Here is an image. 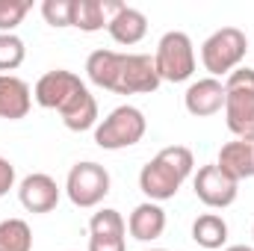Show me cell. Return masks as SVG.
<instances>
[{
	"instance_id": "cell-18",
	"label": "cell",
	"mask_w": 254,
	"mask_h": 251,
	"mask_svg": "<svg viewBox=\"0 0 254 251\" xmlns=\"http://www.w3.org/2000/svg\"><path fill=\"white\" fill-rule=\"evenodd\" d=\"M127 234V222L125 216L113 207H104L98 210L92 219H89V237H101V240H125Z\"/></svg>"
},
{
	"instance_id": "cell-3",
	"label": "cell",
	"mask_w": 254,
	"mask_h": 251,
	"mask_svg": "<svg viewBox=\"0 0 254 251\" xmlns=\"http://www.w3.org/2000/svg\"><path fill=\"white\" fill-rule=\"evenodd\" d=\"M192 169H195V157H192L190 148L187 145H169L151 163L142 166L139 189L148 195V201L163 204V201L178 195V189L192 175Z\"/></svg>"
},
{
	"instance_id": "cell-22",
	"label": "cell",
	"mask_w": 254,
	"mask_h": 251,
	"mask_svg": "<svg viewBox=\"0 0 254 251\" xmlns=\"http://www.w3.org/2000/svg\"><path fill=\"white\" fill-rule=\"evenodd\" d=\"M33 9L30 0H0V33H15V27Z\"/></svg>"
},
{
	"instance_id": "cell-1",
	"label": "cell",
	"mask_w": 254,
	"mask_h": 251,
	"mask_svg": "<svg viewBox=\"0 0 254 251\" xmlns=\"http://www.w3.org/2000/svg\"><path fill=\"white\" fill-rule=\"evenodd\" d=\"M33 98L39 107L57 110L63 116V125L71 133H83V130L98 127V101L74 71L57 68V71L42 74L36 89H33Z\"/></svg>"
},
{
	"instance_id": "cell-2",
	"label": "cell",
	"mask_w": 254,
	"mask_h": 251,
	"mask_svg": "<svg viewBox=\"0 0 254 251\" xmlns=\"http://www.w3.org/2000/svg\"><path fill=\"white\" fill-rule=\"evenodd\" d=\"M86 74L95 86L116 95H151L163 83L148 54H119L104 48L89 54Z\"/></svg>"
},
{
	"instance_id": "cell-24",
	"label": "cell",
	"mask_w": 254,
	"mask_h": 251,
	"mask_svg": "<svg viewBox=\"0 0 254 251\" xmlns=\"http://www.w3.org/2000/svg\"><path fill=\"white\" fill-rule=\"evenodd\" d=\"M89 251H127L125 240H101V237H89Z\"/></svg>"
},
{
	"instance_id": "cell-16",
	"label": "cell",
	"mask_w": 254,
	"mask_h": 251,
	"mask_svg": "<svg viewBox=\"0 0 254 251\" xmlns=\"http://www.w3.org/2000/svg\"><path fill=\"white\" fill-rule=\"evenodd\" d=\"M107 33L113 36V42H119V45H139L142 39H145V33H148V18H145V12H139V9H133V6H122L113 18H110V24H107Z\"/></svg>"
},
{
	"instance_id": "cell-17",
	"label": "cell",
	"mask_w": 254,
	"mask_h": 251,
	"mask_svg": "<svg viewBox=\"0 0 254 251\" xmlns=\"http://www.w3.org/2000/svg\"><path fill=\"white\" fill-rule=\"evenodd\" d=\"M192 240L195 246L207 251H216L228 243V222L219 213H204L192 222Z\"/></svg>"
},
{
	"instance_id": "cell-25",
	"label": "cell",
	"mask_w": 254,
	"mask_h": 251,
	"mask_svg": "<svg viewBox=\"0 0 254 251\" xmlns=\"http://www.w3.org/2000/svg\"><path fill=\"white\" fill-rule=\"evenodd\" d=\"M225 251H254L252 246H228Z\"/></svg>"
},
{
	"instance_id": "cell-27",
	"label": "cell",
	"mask_w": 254,
	"mask_h": 251,
	"mask_svg": "<svg viewBox=\"0 0 254 251\" xmlns=\"http://www.w3.org/2000/svg\"><path fill=\"white\" fill-rule=\"evenodd\" d=\"M252 237H254V228H252Z\"/></svg>"
},
{
	"instance_id": "cell-15",
	"label": "cell",
	"mask_w": 254,
	"mask_h": 251,
	"mask_svg": "<svg viewBox=\"0 0 254 251\" xmlns=\"http://www.w3.org/2000/svg\"><path fill=\"white\" fill-rule=\"evenodd\" d=\"M119 0H74V27L83 33H98L122 9Z\"/></svg>"
},
{
	"instance_id": "cell-11",
	"label": "cell",
	"mask_w": 254,
	"mask_h": 251,
	"mask_svg": "<svg viewBox=\"0 0 254 251\" xmlns=\"http://www.w3.org/2000/svg\"><path fill=\"white\" fill-rule=\"evenodd\" d=\"M184 107L195 119L216 116L219 110H225V83L216 77H201V80L190 83V89L184 95Z\"/></svg>"
},
{
	"instance_id": "cell-20",
	"label": "cell",
	"mask_w": 254,
	"mask_h": 251,
	"mask_svg": "<svg viewBox=\"0 0 254 251\" xmlns=\"http://www.w3.org/2000/svg\"><path fill=\"white\" fill-rule=\"evenodd\" d=\"M27 48L15 33H0V71H15L24 63Z\"/></svg>"
},
{
	"instance_id": "cell-26",
	"label": "cell",
	"mask_w": 254,
	"mask_h": 251,
	"mask_svg": "<svg viewBox=\"0 0 254 251\" xmlns=\"http://www.w3.org/2000/svg\"><path fill=\"white\" fill-rule=\"evenodd\" d=\"M145 251H169V249H145Z\"/></svg>"
},
{
	"instance_id": "cell-7",
	"label": "cell",
	"mask_w": 254,
	"mask_h": 251,
	"mask_svg": "<svg viewBox=\"0 0 254 251\" xmlns=\"http://www.w3.org/2000/svg\"><path fill=\"white\" fill-rule=\"evenodd\" d=\"M154 68L160 74V80L166 83H187L195 71V48L192 39L181 30H169L160 42H157V54H154Z\"/></svg>"
},
{
	"instance_id": "cell-9",
	"label": "cell",
	"mask_w": 254,
	"mask_h": 251,
	"mask_svg": "<svg viewBox=\"0 0 254 251\" xmlns=\"http://www.w3.org/2000/svg\"><path fill=\"white\" fill-rule=\"evenodd\" d=\"M192 189H195L198 201L207 204V207H213V210L231 207V204L237 201V195H240V184H237L231 175H225L216 163L198 169V175H195V181H192Z\"/></svg>"
},
{
	"instance_id": "cell-21",
	"label": "cell",
	"mask_w": 254,
	"mask_h": 251,
	"mask_svg": "<svg viewBox=\"0 0 254 251\" xmlns=\"http://www.w3.org/2000/svg\"><path fill=\"white\" fill-rule=\"evenodd\" d=\"M42 18L51 27H74V0H45L42 3Z\"/></svg>"
},
{
	"instance_id": "cell-23",
	"label": "cell",
	"mask_w": 254,
	"mask_h": 251,
	"mask_svg": "<svg viewBox=\"0 0 254 251\" xmlns=\"http://www.w3.org/2000/svg\"><path fill=\"white\" fill-rule=\"evenodd\" d=\"M12 187H15V166H12L6 157H0V198H3Z\"/></svg>"
},
{
	"instance_id": "cell-5",
	"label": "cell",
	"mask_w": 254,
	"mask_h": 251,
	"mask_svg": "<svg viewBox=\"0 0 254 251\" xmlns=\"http://www.w3.org/2000/svg\"><path fill=\"white\" fill-rule=\"evenodd\" d=\"M246 54H249V39L237 27H222L213 36H207L201 45V63L216 80L222 74L228 77L231 71H237L240 63L246 60Z\"/></svg>"
},
{
	"instance_id": "cell-12",
	"label": "cell",
	"mask_w": 254,
	"mask_h": 251,
	"mask_svg": "<svg viewBox=\"0 0 254 251\" xmlns=\"http://www.w3.org/2000/svg\"><path fill=\"white\" fill-rule=\"evenodd\" d=\"M33 110V92L30 86L15 74H0V119L21 122Z\"/></svg>"
},
{
	"instance_id": "cell-10",
	"label": "cell",
	"mask_w": 254,
	"mask_h": 251,
	"mask_svg": "<svg viewBox=\"0 0 254 251\" xmlns=\"http://www.w3.org/2000/svg\"><path fill=\"white\" fill-rule=\"evenodd\" d=\"M18 201L27 213H51L60 204V187L51 175L45 172H33L21 181L18 187Z\"/></svg>"
},
{
	"instance_id": "cell-4",
	"label": "cell",
	"mask_w": 254,
	"mask_h": 251,
	"mask_svg": "<svg viewBox=\"0 0 254 251\" xmlns=\"http://www.w3.org/2000/svg\"><path fill=\"white\" fill-rule=\"evenodd\" d=\"M225 125L237 139H254V68H237L228 74Z\"/></svg>"
},
{
	"instance_id": "cell-14",
	"label": "cell",
	"mask_w": 254,
	"mask_h": 251,
	"mask_svg": "<svg viewBox=\"0 0 254 251\" xmlns=\"http://www.w3.org/2000/svg\"><path fill=\"white\" fill-rule=\"evenodd\" d=\"M127 231H130V237L139 240V243H154V240H160L163 231H166V210H163L160 204H154V201L136 204L133 213H130V219H127Z\"/></svg>"
},
{
	"instance_id": "cell-19",
	"label": "cell",
	"mask_w": 254,
	"mask_h": 251,
	"mask_svg": "<svg viewBox=\"0 0 254 251\" xmlns=\"http://www.w3.org/2000/svg\"><path fill=\"white\" fill-rule=\"evenodd\" d=\"M0 251H33V231L24 219L0 222Z\"/></svg>"
},
{
	"instance_id": "cell-6",
	"label": "cell",
	"mask_w": 254,
	"mask_h": 251,
	"mask_svg": "<svg viewBox=\"0 0 254 251\" xmlns=\"http://www.w3.org/2000/svg\"><path fill=\"white\" fill-rule=\"evenodd\" d=\"M145 130H148L145 113L139 107L122 104L104 122H98V127H95V145L104 148V151H122V148H130V145L142 142Z\"/></svg>"
},
{
	"instance_id": "cell-8",
	"label": "cell",
	"mask_w": 254,
	"mask_h": 251,
	"mask_svg": "<svg viewBox=\"0 0 254 251\" xmlns=\"http://www.w3.org/2000/svg\"><path fill=\"white\" fill-rule=\"evenodd\" d=\"M110 184H113L110 172L101 163L86 160V163L71 166V172L65 178V195H68V201L74 207L89 210V207H98L110 195Z\"/></svg>"
},
{
	"instance_id": "cell-13",
	"label": "cell",
	"mask_w": 254,
	"mask_h": 251,
	"mask_svg": "<svg viewBox=\"0 0 254 251\" xmlns=\"http://www.w3.org/2000/svg\"><path fill=\"white\" fill-rule=\"evenodd\" d=\"M216 166H219L225 175H231L237 184L254 178V139H234V142H225L222 151H219Z\"/></svg>"
}]
</instances>
